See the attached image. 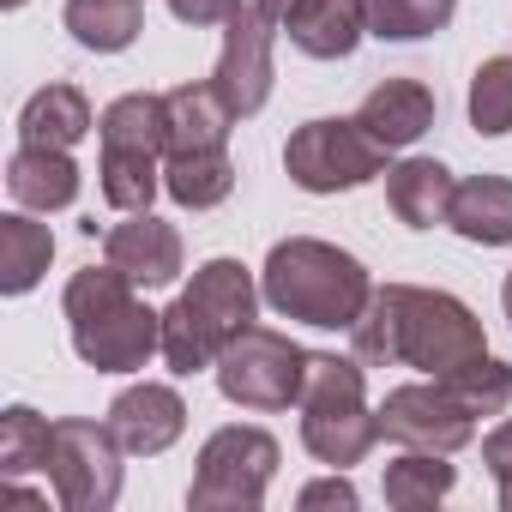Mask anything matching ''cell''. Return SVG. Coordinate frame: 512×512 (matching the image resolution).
<instances>
[{"label": "cell", "instance_id": "6da1fadb", "mask_svg": "<svg viewBox=\"0 0 512 512\" xmlns=\"http://www.w3.org/2000/svg\"><path fill=\"white\" fill-rule=\"evenodd\" d=\"M350 344L362 368H422L428 380H446L488 356L482 320L458 296L416 284H380L362 320L350 326Z\"/></svg>", "mask_w": 512, "mask_h": 512}, {"label": "cell", "instance_id": "7a4b0ae2", "mask_svg": "<svg viewBox=\"0 0 512 512\" xmlns=\"http://www.w3.org/2000/svg\"><path fill=\"white\" fill-rule=\"evenodd\" d=\"M266 302L284 320H302L314 332H350L362 320V308L374 302V278L356 253H344L338 241L320 235H290L266 253L260 272Z\"/></svg>", "mask_w": 512, "mask_h": 512}, {"label": "cell", "instance_id": "3957f363", "mask_svg": "<svg viewBox=\"0 0 512 512\" xmlns=\"http://www.w3.org/2000/svg\"><path fill=\"white\" fill-rule=\"evenodd\" d=\"M133 290L139 284L127 272H115L109 260L67 278L61 314H67V332H73V350H79L85 368H97V374H133L151 356H163V314L145 308Z\"/></svg>", "mask_w": 512, "mask_h": 512}, {"label": "cell", "instance_id": "277c9868", "mask_svg": "<svg viewBox=\"0 0 512 512\" xmlns=\"http://www.w3.org/2000/svg\"><path fill=\"white\" fill-rule=\"evenodd\" d=\"M260 296L266 290H253V272L241 260H205L193 272V284L163 308V362H169V374L217 368V356L253 326Z\"/></svg>", "mask_w": 512, "mask_h": 512}, {"label": "cell", "instance_id": "5b68a950", "mask_svg": "<svg viewBox=\"0 0 512 512\" xmlns=\"http://www.w3.org/2000/svg\"><path fill=\"white\" fill-rule=\"evenodd\" d=\"M380 410H368V374L362 356H326L308 350V380H302V446L332 464L350 470L380 446Z\"/></svg>", "mask_w": 512, "mask_h": 512}, {"label": "cell", "instance_id": "8992f818", "mask_svg": "<svg viewBox=\"0 0 512 512\" xmlns=\"http://www.w3.org/2000/svg\"><path fill=\"white\" fill-rule=\"evenodd\" d=\"M97 187L115 211H151L157 187H163V151H169V115L163 97L151 91H127L97 115Z\"/></svg>", "mask_w": 512, "mask_h": 512}, {"label": "cell", "instance_id": "52a82bcc", "mask_svg": "<svg viewBox=\"0 0 512 512\" xmlns=\"http://www.w3.org/2000/svg\"><path fill=\"white\" fill-rule=\"evenodd\" d=\"M278 458L284 452H278V440L266 428H247V422L217 428L199 446V470H193L187 506L193 512H260L266 488L278 476Z\"/></svg>", "mask_w": 512, "mask_h": 512}, {"label": "cell", "instance_id": "ba28073f", "mask_svg": "<svg viewBox=\"0 0 512 512\" xmlns=\"http://www.w3.org/2000/svg\"><path fill=\"white\" fill-rule=\"evenodd\" d=\"M217 392L235 410H290L302 404V380H308V350L290 332L272 326H247L223 356H217Z\"/></svg>", "mask_w": 512, "mask_h": 512}, {"label": "cell", "instance_id": "9c48e42d", "mask_svg": "<svg viewBox=\"0 0 512 512\" xmlns=\"http://www.w3.org/2000/svg\"><path fill=\"white\" fill-rule=\"evenodd\" d=\"M284 169L302 193H350L386 175V145L362 121H302L284 145Z\"/></svg>", "mask_w": 512, "mask_h": 512}, {"label": "cell", "instance_id": "30bf717a", "mask_svg": "<svg viewBox=\"0 0 512 512\" xmlns=\"http://www.w3.org/2000/svg\"><path fill=\"white\" fill-rule=\"evenodd\" d=\"M121 440L109 422L61 416L49 434V488L67 512H109L121 500Z\"/></svg>", "mask_w": 512, "mask_h": 512}, {"label": "cell", "instance_id": "8fae6325", "mask_svg": "<svg viewBox=\"0 0 512 512\" xmlns=\"http://www.w3.org/2000/svg\"><path fill=\"white\" fill-rule=\"evenodd\" d=\"M380 434L398 440V446H416V452H464L476 440V416L464 410V398L446 386V380H416V386H398L386 392L380 404Z\"/></svg>", "mask_w": 512, "mask_h": 512}, {"label": "cell", "instance_id": "7c38bea8", "mask_svg": "<svg viewBox=\"0 0 512 512\" xmlns=\"http://www.w3.org/2000/svg\"><path fill=\"white\" fill-rule=\"evenodd\" d=\"M272 31L278 25L260 13V0H241V7L223 19V55H217L211 85L223 91L235 121L260 115L272 103V85H278V73H272Z\"/></svg>", "mask_w": 512, "mask_h": 512}, {"label": "cell", "instance_id": "4fadbf2b", "mask_svg": "<svg viewBox=\"0 0 512 512\" xmlns=\"http://www.w3.org/2000/svg\"><path fill=\"white\" fill-rule=\"evenodd\" d=\"M109 428L133 458H157L187 434V398L163 380H139L109 404Z\"/></svg>", "mask_w": 512, "mask_h": 512}, {"label": "cell", "instance_id": "5bb4252c", "mask_svg": "<svg viewBox=\"0 0 512 512\" xmlns=\"http://www.w3.org/2000/svg\"><path fill=\"white\" fill-rule=\"evenodd\" d=\"M103 260L115 272H127L139 290H163L181 278V235H175V223H163L151 211H127V223H115L103 235Z\"/></svg>", "mask_w": 512, "mask_h": 512}, {"label": "cell", "instance_id": "9a60e30c", "mask_svg": "<svg viewBox=\"0 0 512 512\" xmlns=\"http://www.w3.org/2000/svg\"><path fill=\"white\" fill-rule=\"evenodd\" d=\"M284 31L308 61H344L368 37V13H362V0H296Z\"/></svg>", "mask_w": 512, "mask_h": 512}, {"label": "cell", "instance_id": "2e32d148", "mask_svg": "<svg viewBox=\"0 0 512 512\" xmlns=\"http://www.w3.org/2000/svg\"><path fill=\"white\" fill-rule=\"evenodd\" d=\"M356 121H362L386 151H404V145H416V139L434 127V91H428L422 79H386V85H374V91L362 97Z\"/></svg>", "mask_w": 512, "mask_h": 512}, {"label": "cell", "instance_id": "e0dca14e", "mask_svg": "<svg viewBox=\"0 0 512 512\" xmlns=\"http://www.w3.org/2000/svg\"><path fill=\"white\" fill-rule=\"evenodd\" d=\"M163 115H169V151H229V127L235 109L223 103V91L205 85H175L163 91ZM163 151V157H169Z\"/></svg>", "mask_w": 512, "mask_h": 512}, {"label": "cell", "instance_id": "ac0fdd59", "mask_svg": "<svg viewBox=\"0 0 512 512\" xmlns=\"http://www.w3.org/2000/svg\"><path fill=\"white\" fill-rule=\"evenodd\" d=\"M452 193H458V181H452V169L434 163V157H404L398 169H386V205H392V217H398L404 229H434V223H446V217H452Z\"/></svg>", "mask_w": 512, "mask_h": 512}, {"label": "cell", "instance_id": "d6986e66", "mask_svg": "<svg viewBox=\"0 0 512 512\" xmlns=\"http://www.w3.org/2000/svg\"><path fill=\"white\" fill-rule=\"evenodd\" d=\"M7 193L25 211H67L79 199V163L55 145H19L7 163Z\"/></svg>", "mask_w": 512, "mask_h": 512}, {"label": "cell", "instance_id": "ffe728a7", "mask_svg": "<svg viewBox=\"0 0 512 512\" xmlns=\"http://www.w3.org/2000/svg\"><path fill=\"white\" fill-rule=\"evenodd\" d=\"M91 127H97V115H91V97H85L79 85H43V91L19 109V145L73 151Z\"/></svg>", "mask_w": 512, "mask_h": 512}, {"label": "cell", "instance_id": "44dd1931", "mask_svg": "<svg viewBox=\"0 0 512 512\" xmlns=\"http://www.w3.org/2000/svg\"><path fill=\"white\" fill-rule=\"evenodd\" d=\"M446 223L464 241H476V247H506L512 241V175H470V181H458Z\"/></svg>", "mask_w": 512, "mask_h": 512}, {"label": "cell", "instance_id": "7402d4cb", "mask_svg": "<svg viewBox=\"0 0 512 512\" xmlns=\"http://www.w3.org/2000/svg\"><path fill=\"white\" fill-rule=\"evenodd\" d=\"M49 260H55L49 223H37L25 205L0 217V290H7V296H31L43 284Z\"/></svg>", "mask_w": 512, "mask_h": 512}, {"label": "cell", "instance_id": "603a6c76", "mask_svg": "<svg viewBox=\"0 0 512 512\" xmlns=\"http://www.w3.org/2000/svg\"><path fill=\"white\" fill-rule=\"evenodd\" d=\"M67 31L91 55H121L145 31V0H67Z\"/></svg>", "mask_w": 512, "mask_h": 512}, {"label": "cell", "instance_id": "cb8c5ba5", "mask_svg": "<svg viewBox=\"0 0 512 512\" xmlns=\"http://www.w3.org/2000/svg\"><path fill=\"white\" fill-rule=\"evenodd\" d=\"M163 193L187 211H211L235 193V163L229 151H169L163 157Z\"/></svg>", "mask_w": 512, "mask_h": 512}, {"label": "cell", "instance_id": "d4e9b609", "mask_svg": "<svg viewBox=\"0 0 512 512\" xmlns=\"http://www.w3.org/2000/svg\"><path fill=\"white\" fill-rule=\"evenodd\" d=\"M452 482H458V470L446 464V452H416V446H404V458L386 464L380 494H386V506H398V512H422V506H440V500L452 494Z\"/></svg>", "mask_w": 512, "mask_h": 512}, {"label": "cell", "instance_id": "484cf974", "mask_svg": "<svg viewBox=\"0 0 512 512\" xmlns=\"http://www.w3.org/2000/svg\"><path fill=\"white\" fill-rule=\"evenodd\" d=\"M362 13H368V37H380V43H422V37L452 25L458 0H362Z\"/></svg>", "mask_w": 512, "mask_h": 512}, {"label": "cell", "instance_id": "4316f807", "mask_svg": "<svg viewBox=\"0 0 512 512\" xmlns=\"http://www.w3.org/2000/svg\"><path fill=\"white\" fill-rule=\"evenodd\" d=\"M49 434L55 422L37 416L31 404H13L7 416H0V476H25V470H43L49 464Z\"/></svg>", "mask_w": 512, "mask_h": 512}, {"label": "cell", "instance_id": "83f0119b", "mask_svg": "<svg viewBox=\"0 0 512 512\" xmlns=\"http://www.w3.org/2000/svg\"><path fill=\"white\" fill-rule=\"evenodd\" d=\"M470 127L482 139L512 133V55H494V61L476 67V79H470Z\"/></svg>", "mask_w": 512, "mask_h": 512}, {"label": "cell", "instance_id": "f1b7e54d", "mask_svg": "<svg viewBox=\"0 0 512 512\" xmlns=\"http://www.w3.org/2000/svg\"><path fill=\"white\" fill-rule=\"evenodd\" d=\"M446 386L464 398V410L482 422V416H500L506 404H512V368L506 362H494V356H482V362H470V368H458V374H446Z\"/></svg>", "mask_w": 512, "mask_h": 512}, {"label": "cell", "instance_id": "f546056e", "mask_svg": "<svg viewBox=\"0 0 512 512\" xmlns=\"http://www.w3.org/2000/svg\"><path fill=\"white\" fill-rule=\"evenodd\" d=\"M296 506H302V512H320V506H338V512H356V506H362V494H356V482H350L344 470H332V476H320V482H308V488L296 494Z\"/></svg>", "mask_w": 512, "mask_h": 512}, {"label": "cell", "instance_id": "4dcf8cb0", "mask_svg": "<svg viewBox=\"0 0 512 512\" xmlns=\"http://www.w3.org/2000/svg\"><path fill=\"white\" fill-rule=\"evenodd\" d=\"M482 464H488L494 482H512V416H506L500 428H488V440H482Z\"/></svg>", "mask_w": 512, "mask_h": 512}, {"label": "cell", "instance_id": "1f68e13d", "mask_svg": "<svg viewBox=\"0 0 512 512\" xmlns=\"http://www.w3.org/2000/svg\"><path fill=\"white\" fill-rule=\"evenodd\" d=\"M235 7H241V0H169V13L181 25H223Z\"/></svg>", "mask_w": 512, "mask_h": 512}, {"label": "cell", "instance_id": "d6a6232c", "mask_svg": "<svg viewBox=\"0 0 512 512\" xmlns=\"http://www.w3.org/2000/svg\"><path fill=\"white\" fill-rule=\"evenodd\" d=\"M290 7H296V0H260V13H266V19H272L278 31H284V19H290Z\"/></svg>", "mask_w": 512, "mask_h": 512}, {"label": "cell", "instance_id": "836d02e7", "mask_svg": "<svg viewBox=\"0 0 512 512\" xmlns=\"http://www.w3.org/2000/svg\"><path fill=\"white\" fill-rule=\"evenodd\" d=\"M500 308H506V320H512V272H506V284H500Z\"/></svg>", "mask_w": 512, "mask_h": 512}, {"label": "cell", "instance_id": "e575fe53", "mask_svg": "<svg viewBox=\"0 0 512 512\" xmlns=\"http://www.w3.org/2000/svg\"><path fill=\"white\" fill-rule=\"evenodd\" d=\"M0 7H7V13H19V7H25V0H0Z\"/></svg>", "mask_w": 512, "mask_h": 512}]
</instances>
